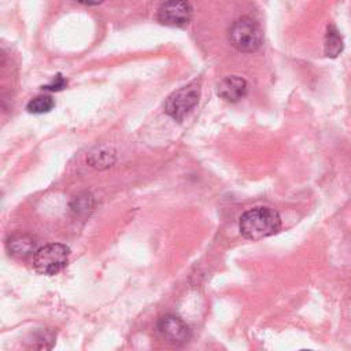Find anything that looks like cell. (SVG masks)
<instances>
[{
  "instance_id": "obj_14",
  "label": "cell",
  "mask_w": 351,
  "mask_h": 351,
  "mask_svg": "<svg viewBox=\"0 0 351 351\" xmlns=\"http://www.w3.org/2000/svg\"><path fill=\"white\" fill-rule=\"evenodd\" d=\"M66 85H67V80H66L62 74H56L55 78H53L49 84L43 85L41 88H43L44 90H48V92H59V90L64 89Z\"/></svg>"
},
{
  "instance_id": "obj_8",
  "label": "cell",
  "mask_w": 351,
  "mask_h": 351,
  "mask_svg": "<svg viewBox=\"0 0 351 351\" xmlns=\"http://www.w3.org/2000/svg\"><path fill=\"white\" fill-rule=\"evenodd\" d=\"M7 248L12 256L16 258H26L36 252V241L33 237L22 233L12 234L7 240Z\"/></svg>"
},
{
  "instance_id": "obj_10",
  "label": "cell",
  "mask_w": 351,
  "mask_h": 351,
  "mask_svg": "<svg viewBox=\"0 0 351 351\" xmlns=\"http://www.w3.org/2000/svg\"><path fill=\"white\" fill-rule=\"evenodd\" d=\"M53 106H55V101L51 96L38 95L27 103L26 110L30 114H44V112H49L53 108Z\"/></svg>"
},
{
  "instance_id": "obj_2",
  "label": "cell",
  "mask_w": 351,
  "mask_h": 351,
  "mask_svg": "<svg viewBox=\"0 0 351 351\" xmlns=\"http://www.w3.org/2000/svg\"><path fill=\"white\" fill-rule=\"evenodd\" d=\"M228 40L240 52H255L262 45L263 33L255 19L241 16L229 27Z\"/></svg>"
},
{
  "instance_id": "obj_1",
  "label": "cell",
  "mask_w": 351,
  "mask_h": 351,
  "mask_svg": "<svg viewBox=\"0 0 351 351\" xmlns=\"http://www.w3.org/2000/svg\"><path fill=\"white\" fill-rule=\"evenodd\" d=\"M243 237L248 240H261L276 234L281 229L280 214L270 207H254L243 213L239 222Z\"/></svg>"
},
{
  "instance_id": "obj_15",
  "label": "cell",
  "mask_w": 351,
  "mask_h": 351,
  "mask_svg": "<svg viewBox=\"0 0 351 351\" xmlns=\"http://www.w3.org/2000/svg\"><path fill=\"white\" fill-rule=\"evenodd\" d=\"M299 351H313V350H299Z\"/></svg>"
},
{
  "instance_id": "obj_12",
  "label": "cell",
  "mask_w": 351,
  "mask_h": 351,
  "mask_svg": "<svg viewBox=\"0 0 351 351\" xmlns=\"http://www.w3.org/2000/svg\"><path fill=\"white\" fill-rule=\"evenodd\" d=\"M88 162L90 163V166L103 169V167H108L111 166V163L114 162V154H110L108 151H99L97 154H90Z\"/></svg>"
},
{
  "instance_id": "obj_6",
  "label": "cell",
  "mask_w": 351,
  "mask_h": 351,
  "mask_svg": "<svg viewBox=\"0 0 351 351\" xmlns=\"http://www.w3.org/2000/svg\"><path fill=\"white\" fill-rule=\"evenodd\" d=\"M192 7L186 1H166L159 5L156 19L166 26H184L191 21Z\"/></svg>"
},
{
  "instance_id": "obj_5",
  "label": "cell",
  "mask_w": 351,
  "mask_h": 351,
  "mask_svg": "<svg viewBox=\"0 0 351 351\" xmlns=\"http://www.w3.org/2000/svg\"><path fill=\"white\" fill-rule=\"evenodd\" d=\"M156 329L166 343L177 347L186 344L192 337V332L188 324L174 314H166L160 317L156 324Z\"/></svg>"
},
{
  "instance_id": "obj_9",
  "label": "cell",
  "mask_w": 351,
  "mask_h": 351,
  "mask_svg": "<svg viewBox=\"0 0 351 351\" xmlns=\"http://www.w3.org/2000/svg\"><path fill=\"white\" fill-rule=\"evenodd\" d=\"M343 38L340 32L335 25H328L325 40H324V52L328 58H336L343 51Z\"/></svg>"
},
{
  "instance_id": "obj_7",
  "label": "cell",
  "mask_w": 351,
  "mask_h": 351,
  "mask_svg": "<svg viewBox=\"0 0 351 351\" xmlns=\"http://www.w3.org/2000/svg\"><path fill=\"white\" fill-rule=\"evenodd\" d=\"M247 93V82L237 75H229L219 81L217 85V95L226 101H239Z\"/></svg>"
},
{
  "instance_id": "obj_3",
  "label": "cell",
  "mask_w": 351,
  "mask_h": 351,
  "mask_svg": "<svg viewBox=\"0 0 351 351\" xmlns=\"http://www.w3.org/2000/svg\"><path fill=\"white\" fill-rule=\"evenodd\" d=\"M70 248L60 243H49L40 247L33 255V267L38 274L55 276L69 262Z\"/></svg>"
},
{
  "instance_id": "obj_11",
  "label": "cell",
  "mask_w": 351,
  "mask_h": 351,
  "mask_svg": "<svg viewBox=\"0 0 351 351\" xmlns=\"http://www.w3.org/2000/svg\"><path fill=\"white\" fill-rule=\"evenodd\" d=\"M70 207L77 215H86L93 208V197L90 193L82 192L73 197V200L70 202Z\"/></svg>"
},
{
  "instance_id": "obj_13",
  "label": "cell",
  "mask_w": 351,
  "mask_h": 351,
  "mask_svg": "<svg viewBox=\"0 0 351 351\" xmlns=\"http://www.w3.org/2000/svg\"><path fill=\"white\" fill-rule=\"evenodd\" d=\"M40 336L37 339V348L36 351H51L52 346L55 343V337L52 335V332L49 330H44V332H38Z\"/></svg>"
},
{
  "instance_id": "obj_4",
  "label": "cell",
  "mask_w": 351,
  "mask_h": 351,
  "mask_svg": "<svg viewBox=\"0 0 351 351\" xmlns=\"http://www.w3.org/2000/svg\"><path fill=\"white\" fill-rule=\"evenodd\" d=\"M200 96V88L196 82H191L177 90H174L165 101V112L176 121L184 119V117L197 104Z\"/></svg>"
}]
</instances>
